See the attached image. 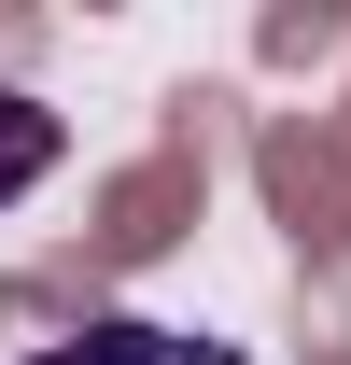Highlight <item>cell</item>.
Returning a JSON list of instances; mask_svg holds the SVG:
<instances>
[{
	"instance_id": "7a4b0ae2",
	"label": "cell",
	"mask_w": 351,
	"mask_h": 365,
	"mask_svg": "<svg viewBox=\"0 0 351 365\" xmlns=\"http://www.w3.org/2000/svg\"><path fill=\"white\" fill-rule=\"evenodd\" d=\"M56 365H169V351H155V337H141V323H113V337H98V351H56Z\"/></svg>"
},
{
	"instance_id": "6da1fadb",
	"label": "cell",
	"mask_w": 351,
	"mask_h": 365,
	"mask_svg": "<svg viewBox=\"0 0 351 365\" xmlns=\"http://www.w3.org/2000/svg\"><path fill=\"white\" fill-rule=\"evenodd\" d=\"M43 169H56V113H43V98H14V85H0V211H14V197H29Z\"/></svg>"
}]
</instances>
